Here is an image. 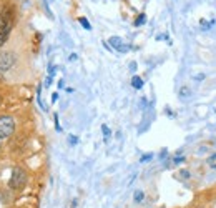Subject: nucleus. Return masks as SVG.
Wrapping results in <instances>:
<instances>
[{
    "mask_svg": "<svg viewBox=\"0 0 216 208\" xmlns=\"http://www.w3.org/2000/svg\"><path fill=\"white\" fill-rule=\"evenodd\" d=\"M102 133H103V137H105V140H108L110 137H112V130L108 128V125H102Z\"/></svg>",
    "mask_w": 216,
    "mask_h": 208,
    "instance_id": "nucleus-10",
    "label": "nucleus"
},
{
    "mask_svg": "<svg viewBox=\"0 0 216 208\" xmlns=\"http://www.w3.org/2000/svg\"><path fill=\"white\" fill-rule=\"evenodd\" d=\"M27 185V172L23 168H13L12 175H10V180H8V188L10 190H22L23 187Z\"/></svg>",
    "mask_w": 216,
    "mask_h": 208,
    "instance_id": "nucleus-1",
    "label": "nucleus"
},
{
    "mask_svg": "<svg viewBox=\"0 0 216 208\" xmlns=\"http://www.w3.org/2000/svg\"><path fill=\"white\" fill-rule=\"evenodd\" d=\"M185 162V157H175L173 158V165H180V163Z\"/></svg>",
    "mask_w": 216,
    "mask_h": 208,
    "instance_id": "nucleus-16",
    "label": "nucleus"
},
{
    "mask_svg": "<svg viewBox=\"0 0 216 208\" xmlns=\"http://www.w3.org/2000/svg\"><path fill=\"white\" fill-rule=\"evenodd\" d=\"M153 157H155L153 153H145V155H141V157H140V163H148L150 160H153Z\"/></svg>",
    "mask_w": 216,
    "mask_h": 208,
    "instance_id": "nucleus-11",
    "label": "nucleus"
},
{
    "mask_svg": "<svg viewBox=\"0 0 216 208\" xmlns=\"http://www.w3.org/2000/svg\"><path fill=\"white\" fill-rule=\"evenodd\" d=\"M68 143H70V145H76V143H78V137H75V135H70V137H68Z\"/></svg>",
    "mask_w": 216,
    "mask_h": 208,
    "instance_id": "nucleus-17",
    "label": "nucleus"
},
{
    "mask_svg": "<svg viewBox=\"0 0 216 208\" xmlns=\"http://www.w3.org/2000/svg\"><path fill=\"white\" fill-rule=\"evenodd\" d=\"M166 115H170V117H175V113H173L170 108H166Z\"/></svg>",
    "mask_w": 216,
    "mask_h": 208,
    "instance_id": "nucleus-26",
    "label": "nucleus"
},
{
    "mask_svg": "<svg viewBox=\"0 0 216 208\" xmlns=\"http://www.w3.org/2000/svg\"><path fill=\"white\" fill-rule=\"evenodd\" d=\"M130 70H131V72L136 70V64H135V62H131V64H130Z\"/></svg>",
    "mask_w": 216,
    "mask_h": 208,
    "instance_id": "nucleus-23",
    "label": "nucleus"
},
{
    "mask_svg": "<svg viewBox=\"0 0 216 208\" xmlns=\"http://www.w3.org/2000/svg\"><path fill=\"white\" fill-rule=\"evenodd\" d=\"M180 93H181V95H183V93H185V95H188V93H190V88H186V87H183V88L180 90Z\"/></svg>",
    "mask_w": 216,
    "mask_h": 208,
    "instance_id": "nucleus-21",
    "label": "nucleus"
},
{
    "mask_svg": "<svg viewBox=\"0 0 216 208\" xmlns=\"http://www.w3.org/2000/svg\"><path fill=\"white\" fill-rule=\"evenodd\" d=\"M208 163H209L211 167H214V168H216V153H211V155H209Z\"/></svg>",
    "mask_w": 216,
    "mask_h": 208,
    "instance_id": "nucleus-13",
    "label": "nucleus"
},
{
    "mask_svg": "<svg viewBox=\"0 0 216 208\" xmlns=\"http://www.w3.org/2000/svg\"><path fill=\"white\" fill-rule=\"evenodd\" d=\"M53 120H55V130L57 132H62V127L58 123V113H53Z\"/></svg>",
    "mask_w": 216,
    "mask_h": 208,
    "instance_id": "nucleus-14",
    "label": "nucleus"
},
{
    "mask_svg": "<svg viewBox=\"0 0 216 208\" xmlns=\"http://www.w3.org/2000/svg\"><path fill=\"white\" fill-rule=\"evenodd\" d=\"M57 100H58V92H55V93H52V103H55Z\"/></svg>",
    "mask_w": 216,
    "mask_h": 208,
    "instance_id": "nucleus-20",
    "label": "nucleus"
},
{
    "mask_svg": "<svg viewBox=\"0 0 216 208\" xmlns=\"http://www.w3.org/2000/svg\"><path fill=\"white\" fill-rule=\"evenodd\" d=\"M123 43H125V42H123V38H122V37H118V35H113V37H110V38H108V45L112 47L113 50H118V48L122 47Z\"/></svg>",
    "mask_w": 216,
    "mask_h": 208,
    "instance_id": "nucleus-4",
    "label": "nucleus"
},
{
    "mask_svg": "<svg viewBox=\"0 0 216 208\" xmlns=\"http://www.w3.org/2000/svg\"><path fill=\"white\" fill-rule=\"evenodd\" d=\"M78 23H80V25L85 28V30H92V23H90L88 20H86L85 17H78Z\"/></svg>",
    "mask_w": 216,
    "mask_h": 208,
    "instance_id": "nucleus-8",
    "label": "nucleus"
},
{
    "mask_svg": "<svg viewBox=\"0 0 216 208\" xmlns=\"http://www.w3.org/2000/svg\"><path fill=\"white\" fill-rule=\"evenodd\" d=\"M145 23H146V15H145V13H140V15L135 18L133 25H135V27H141V25H145Z\"/></svg>",
    "mask_w": 216,
    "mask_h": 208,
    "instance_id": "nucleus-7",
    "label": "nucleus"
},
{
    "mask_svg": "<svg viewBox=\"0 0 216 208\" xmlns=\"http://www.w3.org/2000/svg\"><path fill=\"white\" fill-rule=\"evenodd\" d=\"M37 102H38V105H40V108L43 110V112H47V105L43 103V100H42V85H38V88H37Z\"/></svg>",
    "mask_w": 216,
    "mask_h": 208,
    "instance_id": "nucleus-6",
    "label": "nucleus"
},
{
    "mask_svg": "<svg viewBox=\"0 0 216 208\" xmlns=\"http://www.w3.org/2000/svg\"><path fill=\"white\" fill-rule=\"evenodd\" d=\"M166 155H168V150H166V148H165V150H161V153H160V158H165Z\"/></svg>",
    "mask_w": 216,
    "mask_h": 208,
    "instance_id": "nucleus-22",
    "label": "nucleus"
},
{
    "mask_svg": "<svg viewBox=\"0 0 216 208\" xmlns=\"http://www.w3.org/2000/svg\"><path fill=\"white\" fill-rule=\"evenodd\" d=\"M52 83H53V82H52V77L48 75V77H47V80H45V87H47V88H48V87H50Z\"/></svg>",
    "mask_w": 216,
    "mask_h": 208,
    "instance_id": "nucleus-19",
    "label": "nucleus"
},
{
    "mask_svg": "<svg viewBox=\"0 0 216 208\" xmlns=\"http://www.w3.org/2000/svg\"><path fill=\"white\" fill-rule=\"evenodd\" d=\"M65 87V82L63 80H58V88H63Z\"/></svg>",
    "mask_w": 216,
    "mask_h": 208,
    "instance_id": "nucleus-25",
    "label": "nucleus"
},
{
    "mask_svg": "<svg viewBox=\"0 0 216 208\" xmlns=\"http://www.w3.org/2000/svg\"><path fill=\"white\" fill-rule=\"evenodd\" d=\"M133 200H135V203H141L143 200H145V193H143L141 190H136L135 195H133Z\"/></svg>",
    "mask_w": 216,
    "mask_h": 208,
    "instance_id": "nucleus-9",
    "label": "nucleus"
},
{
    "mask_svg": "<svg viewBox=\"0 0 216 208\" xmlns=\"http://www.w3.org/2000/svg\"><path fill=\"white\" fill-rule=\"evenodd\" d=\"M15 64V57L10 52H0V77L5 75Z\"/></svg>",
    "mask_w": 216,
    "mask_h": 208,
    "instance_id": "nucleus-3",
    "label": "nucleus"
},
{
    "mask_svg": "<svg viewBox=\"0 0 216 208\" xmlns=\"http://www.w3.org/2000/svg\"><path fill=\"white\" fill-rule=\"evenodd\" d=\"M76 59H78V57H76V54H71V55L68 57V60H70V62H73V60H76Z\"/></svg>",
    "mask_w": 216,
    "mask_h": 208,
    "instance_id": "nucleus-24",
    "label": "nucleus"
},
{
    "mask_svg": "<svg viewBox=\"0 0 216 208\" xmlns=\"http://www.w3.org/2000/svg\"><path fill=\"white\" fill-rule=\"evenodd\" d=\"M15 132V118L12 115H0V140L10 138Z\"/></svg>",
    "mask_w": 216,
    "mask_h": 208,
    "instance_id": "nucleus-2",
    "label": "nucleus"
},
{
    "mask_svg": "<svg viewBox=\"0 0 216 208\" xmlns=\"http://www.w3.org/2000/svg\"><path fill=\"white\" fill-rule=\"evenodd\" d=\"M180 177H181V178H185V180H188V178L191 177V173H190L188 170H181V172H180Z\"/></svg>",
    "mask_w": 216,
    "mask_h": 208,
    "instance_id": "nucleus-15",
    "label": "nucleus"
},
{
    "mask_svg": "<svg viewBox=\"0 0 216 208\" xmlns=\"http://www.w3.org/2000/svg\"><path fill=\"white\" fill-rule=\"evenodd\" d=\"M130 50H131V45H128V43H123V45L120 47L117 52H118V54H126V52H130Z\"/></svg>",
    "mask_w": 216,
    "mask_h": 208,
    "instance_id": "nucleus-12",
    "label": "nucleus"
},
{
    "mask_svg": "<svg viewBox=\"0 0 216 208\" xmlns=\"http://www.w3.org/2000/svg\"><path fill=\"white\" fill-rule=\"evenodd\" d=\"M200 23H201V27H206V28H205V30H208V28L211 27V22H206V20H205V18H203V20H201Z\"/></svg>",
    "mask_w": 216,
    "mask_h": 208,
    "instance_id": "nucleus-18",
    "label": "nucleus"
},
{
    "mask_svg": "<svg viewBox=\"0 0 216 208\" xmlns=\"http://www.w3.org/2000/svg\"><path fill=\"white\" fill-rule=\"evenodd\" d=\"M143 85H145V82H143L141 77L133 75V78H131V87H133V88H135V90H141Z\"/></svg>",
    "mask_w": 216,
    "mask_h": 208,
    "instance_id": "nucleus-5",
    "label": "nucleus"
}]
</instances>
